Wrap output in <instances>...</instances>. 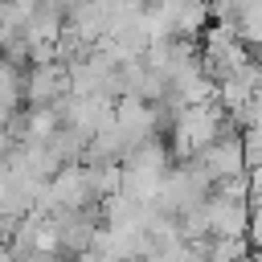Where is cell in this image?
<instances>
[{"label": "cell", "mask_w": 262, "mask_h": 262, "mask_svg": "<svg viewBox=\"0 0 262 262\" xmlns=\"http://www.w3.org/2000/svg\"><path fill=\"white\" fill-rule=\"evenodd\" d=\"M70 94V70L66 61H29V74L20 78L25 106H57Z\"/></svg>", "instance_id": "1"}, {"label": "cell", "mask_w": 262, "mask_h": 262, "mask_svg": "<svg viewBox=\"0 0 262 262\" xmlns=\"http://www.w3.org/2000/svg\"><path fill=\"white\" fill-rule=\"evenodd\" d=\"M196 168L217 184V180H229V176H242L246 172V151H242V131H229L221 139H213L201 156H192Z\"/></svg>", "instance_id": "2"}, {"label": "cell", "mask_w": 262, "mask_h": 262, "mask_svg": "<svg viewBox=\"0 0 262 262\" xmlns=\"http://www.w3.org/2000/svg\"><path fill=\"white\" fill-rule=\"evenodd\" d=\"M205 213H209V237H246V229H250V201L209 192Z\"/></svg>", "instance_id": "3"}, {"label": "cell", "mask_w": 262, "mask_h": 262, "mask_svg": "<svg viewBox=\"0 0 262 262\" xmlns=\"http://www.w3.org/2000/svg\"><path fill=\"white\" fill-rule=\"evenodd\" d=\"M209 25H213V16H209V0H180V4H176V20H172V37L201 41Z\"/></svg>", "instance_id": "4"}, {"label": "cell", "mask_w": 262, "mask_h": 262, "mask_svg": "<svg viewBox=\"0 0 262 262\" xmlns=\"http://www.w3.org/2000/svg\"><path fill=\"white\" fill-rule=\"evenodd\" d=\"M20 262H74V258H66L61 250H29Z\"/></svg>", "instance_id": "5"}, {"label": "cell", "mask_w": 262, "mask_h": 262, "mask_svg": "<svg viewBox=\"0 0 262 262\" xmlns=\"http://www.w3.org/2000/svg\"><path fill=\"white\" fill-rule=\"evenodd\" d=\"M246 180H250V196H258V201H262V164L246 168Z\"/></svg>", "instance_id": "6"}]
</instances>
